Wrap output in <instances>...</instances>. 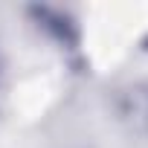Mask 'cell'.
I'll use <instances>...</instances> for the list:
<instances>
[{
	"instance_id": "1",
	"label": "cell",
	"mask_w": 148,
	"mask_h": 148,
	"mask_svg": "<svg viewBox=\"0 0 148 148\" xmlns=\"http://www.w3.org/2000/svg\"><path fill=\"white\" fill-rule=\"evenodd\" d=\"M113 113L131 136H148V82H134L116 90Z\"/></svg>"
}]
</instances>
